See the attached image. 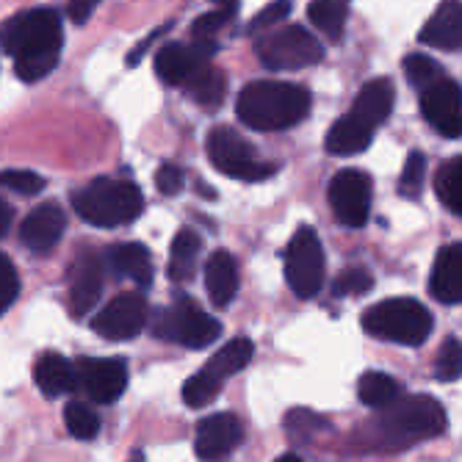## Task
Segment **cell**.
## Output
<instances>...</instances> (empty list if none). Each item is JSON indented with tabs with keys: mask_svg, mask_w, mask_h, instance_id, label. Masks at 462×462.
<instances>
[{
	"mask_svg": "<svg viewBox=\"0 0 462 462\" xmlns=\"http://www.w3.org/2000/svg\"><path fill=\"white\" fill-rule=\"evenodd\" d=\"M103 261L97 252H80V255L69 263V313L75 319L87 316L103 293Z\"/></svg>",
	"mask_w": 462,
	"mask_h": 462,
	"instance_id": "cell-16",
	"label": "cell"
},
{
	"mask_svg": "<svg viewBox=\"0 0 462 462\" xmlns=\"http://www.w3.org/2000/svg\"><path fill=\"white\" fill-rule=\"evenodd\" d=\"M217 53V39H191L189 45L183 42H170L155 51V75L166 87H186V83L211 64Z\"/></svg>",
	"mask_w": 462,
	"mask_h": 462,
	"instance_id": "cell-11",
	"label": "cell"
},
{
	"mask_svg": "<svg viewBox=\"0 0 462 462\" xmlns=\"http://www.w3.org/2000/svg\"><path fill=\"white\" fill-rule=\"evenodd\" d=\"M183 183H186V178H183V170H180L178 163H161V166H158V172H155V186H158L161 194L175 197V194H180Z\"/></svg>",
	"mask_w": 462,
	"mask_h": 462,
	"instance_id": "cell-40",
	"label": "cell"
},
{
	"mask_svg": "<svg viewBox=\"0 0 462 462\" xmlns=\"http://www.w3.org/2000/svg\"><path fill=\"white\" fill-rule=\"evenodd\" d=\"M152 335L158 341H170L186 349H208L214 341H219L222 324L208 316L197 302L178 300L158 313Z\"/></svg>",
	"mask_w": 462,
	"mask_h": 462,
	"instance_id": "cell-6",
	"label": "cell"
},
{
	"mask_svg": "<svg viewBox=\"0 0 462 462\" xmlns=\"http://www.w3.org/2000/svg\"><path fill=\"white\" fill-rule=\"evenodd\" d=\"M371 139H374V128H368V125L360 122L357 116L346 114L327 131L324 150L335 158H349V155L368 150Z\"/></svg>",
	"mask_w": 462,
	"mask_h": 462,
	"instance_id": "cell-24",
	"label": "cell"
},
{
	"mask_svg": "<svg viewBox=\"0 0 462 462\" xmlns=\"http://www.w3.org/2000/svg\"><path fill=\"white\" fill-rule=\"evenodd\" d=\"M205 152L217 170L233 180L258 183V180H266L277 172V163L261 161L255 155V150H252L233 128H227V125H217V128L208 134Z\"/></svg>",
	"mask_w": 462,
	"mask_h": 462,
	"instance_id": "cell-8",
	"label": "cell"
},
{
	"mask_svg": "<svg viewBox=\"0 0 462 462\" xmlns=\"http://www.w3.org/2000/svg\"><path fill=\"white\" fill-rule=\"evenodd\" d=\"M211 4H214L219 12H225L230 20H233V17L238 14V9H241V0H211Z\"/></svg>",
	"mask_w": 462,
	"mask_h": 462,
	"instance_id": "cell-45",
	"label": "cell"
},
{
	"mask_svg": "<svg viewBox=\"0 0 462 462\" xmlns=\"http://www.w3.org/2000/svg\"><path fill=\"white\" fill-rule=\"evenodd\" d=\"M227 23H230V17H227L225 12L214 9V12H208V14H202V17H197V20H194V25H191V36H194V39H214V36H217Z\"/></svg>",
	"mask_w": 462,
	"mask_h": 462,
	"instance_id": "cell-41",
	"label": "cell"
},
{
	"mask_svg": "<svg viewBox=\"0 0 462 462\" xmlns=\"http://www.w3.org/2000/svg\"><path fill=\"white\" fill-rule=\"evenodd\" d=\"M324 246L313 227H300L285 246V282L300 300H313L324 285Z\"/></svg>",
	"mask_w": 462,
	"mask_h": 462,
	"instance_id": "cell-9",
	"label": "cell"
},
{
	"mask_svg": "<svg viewBox=\"0 0 462 462\" xmlns=\"http://www.w3.org/2000/svg\"><path fill=\"white\" fill-rule=\"evenodd\" d=\"M424 183H427V158L424 152H410L402 170V180H399V194L407 199H418L424 194Z\"/></svg>",
	"mask_w": 462,
	"mask_h": 462,
	"instance_id": "cell-35",
	"label": "cell"
},
{
	"mask_svg": "<svg viewBox=\"0 0 462 462\" xmlns=\"http://www.w3.org/2000/svg\"><path fill=\"white\" fill-rule=\"evenodd\" d=\"M128 388V365L119 357L75 360V391H83L95 404L116 402Z\"/></svg>",
	"mask_w": 462,
	"mask_h": 462,
	"instance_id": "cell-12",
	"label": "cell"
},
{
	"mask_svg": "<svg viewBox=\"0 0 462 462\" xmlns=\"http://www.w3.org/2000/svg\"><path fill=\"white\" fill-rule=\"evenodd\" d=\"M255 53L266 69L288 72L319 64L324 59V45L302 25H288L277 31L269 28V33L258 39Z\"/></svg>",
	"mask_w": 462,
	"mask_h": 462,
	"instance_id": "cell-7",
	"label": "cell"
},
{
	"mask_svg": "<svg viewBox=\"0 0 462 462\" xmlns=\"http://www.w3.org/2000/svg\"><path fill=\"white\" fill-rule=\"evenodd\" d=\"M402 69H404L407 80L412 83V87H415L418 92L427 89V87H432L435 80L443 78V67H440L435 59L424 56V53H410V56L402 61Z\"/></svg>",
	"mask_w": 462,
	"mask_h": 462,
	"instance_id": "cell-34",
	"label": "cell"
},
{
	"mask_svg": "<svg viewBox=\"0 0 462 462\" xmlns=\"http://www.w3.org/2000/svg\"><path fill=\"white\" fill-rule=\"evenodd\" d=\"M288 14H291V0H274V4H269L255 20L249 23V31H266V28H274V25L282 23Z\"/></svg>",
	"mask_w": 462,
	"mask_h": 462,
	"instance_id": "cell-42",
	"label": "cell"
},
{
	"mask_svg": "<svg viewBox=\"0 0 462 462\" xmlns=\"http://www.w3.org/2000/svg\"><path fill=\"white\" fill-rule=\"evenodd\" d=\"M20 293V277H17V269L14 263L0 252V316H4Z\"/></svg>",
	"mask_w": 462,
	"mask_h": 462,
	"instance_id": "cell-39",
	"label": "cell"
},
{
	"mask_svg": "<svg viewBox=\"0 0 462 462\" xmlns=\"http://www.w3.org/2000/svg\"><path fill=\"white\" fill-rule=\"evenodd\" d=\"M9 225H12V208L0 199V238L6 236V230H9Z\"/></svg>",
	"mask_w": 462,
	"mask_h": 462,
	"instance_id": "cell-46",
	"label": "cell"
},
{
	"mask_svg": "<svg viewBox=\"0 0 462 462\" xmlns=\"http://www.w3.org/2000/svg\"><path fill=\"white\" fill-rule=\"evenodd\" d=\"M430 293L443 305H459L462 300V246L448 244L438 252L432 274H430Z\"/></svg>",
	"mask_w": 462,
	"mask_h": 462,
	"instance_id": "cell-18",
	"label": "cell"
},
{
	"mask_svg": "<svg viewBox=\"0 0 462 462\" xmlns=\"http://www.w3.org/2000/svg\"><path fill=\"white\" fill-rule=\"evenodd\" d=\"M399 393H402L399 383L393 380L391 374H383V371H365L360 376V383H357V399L365 407H374V410L391 404Z\"/></svg>",
	"mask_w": 462,
	"mask_h": 462,
	"instance_id": "cell-29",
	"label": "cell"
},
{
	"mask_svg": "<svg viewBox=\"0 0 462 462\" xmlns=\"http://www.w3.org/2000/svg\"><path fill=\"white\" fill-rule=\"evenodd\" d=\"M459 175H462V163L459 158L443 161L440 170L435 175V194L438 199L448 208L454 217L462 214V189H459Z\"/></svg>",
	"mask_w": 462,
	"mask_h": 462,
	"instance_id": "cell-30",
	"label": "cell"
},
{
	"mask_svg": "<svg viewBox=\"0 0 462 462\" xmlns=\"http://www.w3.org/2000/svg\"><path fill=\"white\" fill-rule=\"evenodd\" d=\"M421 114L443 139H459L462 134L459 83L443 75L432 87L421 89Z\"/></svg>",
	"mask_w": 462,
	"mask_h": 462,
	"instance_id": "cell-14",
	"label": "cell"
},
{
	"mask_svg": "<svg viewBox=\"0 0 462 462\" xmlns=\"http://www.w3.org/2000/svg\"><path fill=\"white\" fill-rule=\"evenodd\" d=\"M183 89L191 95V100H194L197 106H202V108H208V111H217V108L225 103L227 83H225L222 69H217V67L208 64L202 72H197V75L186 83Z\"/></svg>",
	"mask_w": 462,
	"mask_h": 462,
	"instance_id": "cell-27",
	"label": "cell"
},
{
	"mask_svg": "<svg viewBox=\"0 0 462 462\" xmlns=\"http://www.w3.org/2000/svg\"><path fill=\"white\" fill-rule=\"evenodd\" d=\"M393 100H396L393 83L388 78H376V80L363 83V89L357 92L355 106H352L349 114L376 131L383 122H388L391 111H393Z\"/></svg>",
	"mask_w": 462,
	"mask_h": 462,
	"instance_id": "cell-22",
	"label": "cell"
},
{
	"mask_svg": "<svg viewBox=\"0 0 462 462\" xmlns=\"http://www.w3.org/2000/svg\"><path fill=\"white\" fill-rule=\"evenodd\" d=\"M103 266L119 277V280H134L136 285L147 288L152 282V258L144 244H119L106 252Z\"/></svg>",
	"mask_w": 462,
	"mask_h": 462,
	"instance_id": "cell-21",
	"label": "cell"
},
{
	"mask_svg": "<svg viewBox=\"0 0 462 462\" xmlns=\"http://www.w3.org/2000/svg\"><path fill=\"white\" fill-rule=\"evenodd\" d=\"M374 277L365 269H346L338 280L332 282V297H360V293L371 291Z\"/></svg>",
	"mask_w": 462,
	"mask_h": 462,
	"instance_id": "cell-38",
	"label": "cell"
},
{
	"mask_svg": "<svg viewBox=\"0 0 462 462\" xmlns=\"http://www.w3.org/2000/svg\"><path fill=\"white\" fill-rule=\"evenodd\" d=\"M349 14V0H310L308 17L310 23L332 42H341Z\"/></svg>",
	"mask_w": 462,
	"mask_h": 462,
	"instance_id": "cell-28",
	"label": "cell"
},
{
	"mask_svg": "<svg viewBox=\"0 0 462 462\" xmlns=\"http://www.w3.org/2000/svg\"><path fill=\"white\" fill-rule=\"evenodd\" d=\"M421 45L435 51H459L462 45V12L459 0H443L438 12L427 20V25L418 33Z\"/></svg>",
	"mask_w": 462,
	"mask_h": 462,
	"instance_id": "cell-19",
	"label": "cell"
},
{
	"mask_svg": "<svg viewBox=\"0 0 462 462\" xmlns=\"http://www.w3.org/2000/svg\"><path fill=\"white\" fill-rule=\"evenodd\" d=\"M97 4L100 0H69V20L75 23V25H83L89 17H92V12L97 9Z\"/></svg>",
	"mask_w": 462,
	"mask_h": 462,
	"instance_id": "cell-43",
	"label": "cell"
},
{
	"mask_svg": "<svg viewBox=\"0 0 462 462\" xmlns=\"http://www.w3.org/2000/svg\"><path fill=\"white\" fill-rule=\"evenodd\" d=\"M462 371V352H459V341L457 338H446L438 360H435V376L440 383H457Z\"/></svg>",
	"mask_w": 462,
	"mask_h": 462,
	"instance_id": "cell-36",
	"label": "cell"
},
{
	"mask_svg": "<svg viewBox=\"0 0 462 462\" xmlns=\"http://www.w3.org/2000/svg\"><path fill=\"white\" fill-rule=\"evenodd\" d=\"M360 327L380 341H391L399 346H421L432 335L435 321L432 313L418 300L393 297L371 305L363 313Z\"/></svg>",
	"mask_w": 462,
	"mask_h": 462,
	"instance_id": "cell-5",
	"label": "cell"
},
{
	"mask_svg": "<svg viewBox=\"0 0 462 462\" xmlns=\"http://www.w3.org/2000/svg\"><path fill=\"white\" fill-rule=\"evenodd\" d=\"M166 28H170V25H166ZM166 28H158V31H152V33H150V36H147V39L142 42V45H136V48H134V53L128 56V64H131V67H136V64L142 61V56L147 53V48L152 45V42H155V39H158V36H161V33H163Z\"/></svg>",
	"mask_w": 462,
	"mask_h": 462,
	"instance_id": "cell-44",
	"label": "cell"
},
{
	"mask_svg": "<svg viewBox=\"0 0 462 462\" xmlns=\"http://www.w3.org/2000/svg\"><path fill=\"white\" fill-rule=\"evenodd\" d=\"M310 92L285 80H252L241 89L236 114L252 131L272 134L300 125L310 114Z\"/></svg>",
	"mask_w": 462,
	"mask_h": 462,
	"instance_id": "cell-3",
	"label": "cell"
},
{
	"mask_svg": "<svg viewBox=\"0 0 462 462\" xmlns=\"http://www.w3.org/2000/svg\"><path fill=\"white\" fill-rule=\"evenodd\" d=\"M0 45L14 59L20 80L33 83L59 67L64 33L61 17L53 9H28L0 25Z\"/></svg>",
	"mask_w": 462,
	"mask_h": 462,
	"instance_id": "cell-1",
	"label": "cell"
},
{
	"mask_svg": "<svg viewBox=\"0 0 462 462\" xmlns=\"http://www.w3.org/2000/svg\"><path fill=\"white\" fill-rule=\"evenodd\" d=\"M0 186L12 189L14 194H23V197H33L45 189V178L31 170H4L0 172Z\"/></svg>",
	"mask_w": 462,
	"mask_h": 462,
	"instance_id": "cell-37",
	"label": "cell"
},
{
	"mask_svg": "<svg viewBox=\"0 0 462 462\" xmlns=\"http://www.w3.org/2000/svg\"><path fill=\"white\" fill-rule=\"evenodd\" d=\"M75 214L95 227H122L131 225L144 211V194L131 180H92L87 189L72 194Z\"/></svg>",
	"mask_w": 462,
	"mask_h": 462,
	"instance_id": "cell-4",
	"label": "cell"
},
{
	"mask_svg": "<svg viewBox=\"0 0 462 462\" xmlns=\"http://www.w3.org/2000/svg\"><path fill=\"white\" fill-rule=\"evenodd\" d=\"M371 175L363 170H341L329 180V208L335 219L349 230H360L371 214Z\"/></svg>",
	"mask_w": 462,
	"mask_h": 462,
	"instance_id": "cell-10",
	"label": "cell"
},
{
	"mask_svg": "<svg viewBox=\"0 0 462 462\" xmlns=\"http://www.w3.org/2000/svg\"><path fill=\"white\" fill-rule=\"evenodd\" d=\"M244 440V427L233 412H214L197 424L194 451L199 459H225Z\"/></svg>",
	"mask_w": 462,
	"mask_h": 462,
	"instance_id": "cell-15",
	"label": "cell"
},
{
	"mask_svg": "<svg viewBox=\"0 0 462 462\" xmlns=\"http://www.w3.org/2000/svg\"><path fill=\"white\" fill-rule=\"evenodd\" d=\"M33 380L42 396L59 399L75 391V363L59 352H45L33 365Z\"/></svg>",
	"mask_w": 462,
	"mask_h": 462,
	"instance_id": "cell-23",
	"label": "cell"
},
{
	"mask_svg": "<svg viewBox=\"0 0 462 462\" xmlns=\"http://www.w3.org/2000/svg\"><path fill=\"white\" fill-rule=\"evenodd\" d=\"M64 424L78 440H95L100 435V415L83 402H69L64 407Z\"/></svg>",
	"mask_w": 462,
	"mask_h": 462,
	"instance_id": "cell-32",
	"label": "cell"
},
{
	"mask_svg": "<svg viewBox=\"0 0 462 462\" xmlns=\"http://www.w3.org/2000/svg\"><path fill=\"white\" fill-rule=\"evenodd\" d=\"M252 357H255V346H252V341L249 338H236V341L225 344L211 360L205 363V371L211 376H217L219 383H225L227 376L244 371L252 363Z\"/></svg>",
	"mask_w": 462,
	"mask_h": 462,
	"instance_id": "cell-26",
	"label": "cell"
},
{
	"mask_svg": "<svg viewBox=\"0 0 462 462\" xmlns=\"http://www.w3.org/2000/svg\"><path fill=\"white\" fill-rule=\"evenodd\" d=\"M205 291L214 308L225 310L238 293V263L227 249L211 252L205 263Z\"/></svg>",
	"mask_w": 462,
	"mask_h": 462,
	"instance_id": "cell-20",
	"label": "cell"
},
{
	"mask_svg": "<svg viewBox=\"0 0 462 462\" xmlns=\"http://www.w3.org/2000/svg\"><path fill=\"white\" fill-rule=\"evenodd\" d=\"M67 230V217L56 202H42L23 219L20 241L33 255H48Z\"/></svg>",
	"mask_w": 462,
	"mask_h": 462,
	"instance_id": "cell-17",
	"label": "cell"
},
{
	"mask_svg": "<svg viewBox=\"0 0 462 462\" xmlns=\"http://www.w3.org/2000/svg\"><path fill=\"white\" fill-rule=\"evenodd\" d=\"M329 430V421L321 415H316L313 410L308 407H297L285 415V435L293 440V443H308L313 440L319 432H327Z\"/></svg>",
	"mask_w": 462,
	"mask_h": 462,
	"instance_id": "cell-31",
	"label": "cell"
},
{
	"mask_svg": "<svg viewBox=\"0 0 462 462\" xmlns=\"http://www.w3.org/2000/svg\"><path fill=\"white\" fill-rule=\"evenodd\" d=\"M446 410L438 399L427 393L396 396L391 404L380 407V415L365 427L371 440L385 448H404L430 438L443 435Z\"/></svg>",
	"mask_w": 462,
	"mask_h": 462,
	"instance_id": "cell-2",
	"label": "cell"
},
{
	"mask_svg": "<svg viewBox=\"0 0 462 462\" xmlns=\"http://www.w3.org/2000/svg\"><path fill=\"white\" fill-rule=\"evenodd\" d=\"M199 252H202V238L191 227H183L170 252V280L172 282H191L197 263H199Z\"/></svg>",
	"mask_w": 462,
	"mask_h": 462,
	"instance_id": "cell-25",
	"label": "cell"
},
{
	"mask_svg": "<svg viewBox=\"0 0 462 462\" xmlns=\"http://www.w3.org/2000/svg\"><path fill=\"white\" fill-rule=\"evenodd\" d=\"M147 324V300L136 291H125L114 297L95 319L92 329L106 341H131Z\"/></svg>",
	"mask_w": 462,
	"mask_h": 462,
	"instance_id": "cell-13",
	"label": "cell"
},
{
	"mask_svg": "<svg viewBox=\"0 0 462 462\" xmlns=\"http://www.w3.org/2000/svg\"><path fill=\"white\" fill-rule=\"evenodd\" d=\"M219 391H222V383L217 380V376H211V374H208V371L202 368V371H197L194 376H189L186 385H183V391H180V396H183V402H186L189 407L199 410V407H208V404H211V402L219 396Z\"/></svg>",
	"mask_w": 462,
	"mask_h": 462,
	"instance_id": "cell-33",
	"label": "cell"
}]
</instances>
